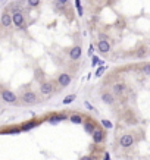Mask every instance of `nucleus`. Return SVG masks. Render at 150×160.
<instances>
[{
    "mask_svg": "<svg viewBox=\"0 0 150 160\" xmlns=\"http://www.w3.org/2000/svg\"><path fill=\"white\" fill-rule=\"evenodd\" d=\"M97 62H99V59L96 56H93V65H97Z\"/></svg>",
    "mask_w": 150,
    "mask_h": 160,
    "instance_id": "obj_25",
    "label": "nucleus"
},
{
    "mask_svg": "<svg viewBox=\"0 0 150 160\" xmlns=\"http://www.w3.org/2000/svg\"><path fill=\"white\" fill-rule=\"evenodd\" d=\"M71 81H72V77H71L69 74H66V72H63V74H60V75L57 77V84L60 85V88L68 87V85L71 84Z\"/></svg>",
    "mask_w": 150,
    "mask_h": 160,
    "instance_id": "obj_10",
    "label": "nucleus"
},
{
    "mask_svg": "<svg viewBox=\"0 0 150 160\" xmlns=\"http://www.w3.org/2000/svg\"><path fill=\"white\" fill-rule=\"evenodd\" d=\"M66 119V116L65 115H53V116H50V123H57V122H60V121H65Z\"/></svg>",
    "mask_w": 150,
    "mask_h": 160,
    "instance_id": "obj_14",
    "label": "nucleus"
},
{
    "mask_svg": "<svg viewBox=\"0 0 150 160\" xmlns=\"http://www.w3.org/2000/svg\"><path fill=\"white\" fill-rule=\"evenodd\" d=\"M141 72H143L144 75H149V77H150V63H144V65H143Z\"/></svg>",
    "mask_w": 150,
    "mask_h": 160,
    "instance_id": "obj_17",
    "label": "nucleus"
},
{
    "mask_svg": "<svg viewBox=\"0 0 150 160\" xmlns=\"http://www.w3.org/2000/svg\"><path fill=\"white\" fill-rule=\"evenodd\" d=\"M100 99H102V101L104 104H108V106H112L115 103V100H116V97H115V94L112 93V91H103Z\"/></svg>",
    "mask_w": 150,
    "mask_h": 160,
    "instance_id": "obj_9",
    "label": "nucleus"
},
{
    "mask_svg": "<svg viewBox=\"0 0 150 160\" xmlns=\"http://www.w3.org/2000/svg\"><path fill=\"white\" fill-rule=\"evenodd\" d=\"M55 85H53V82H50V81H43L41 84H40V94L43 96V97H50L53 93H55Z\"/></svg>",
    "mask_w": 150,
    "mask_h": 160,
    "instance_id": "obj_3",
    "label": "nucleus"
},
{
    "mask_svg": "<svg viewBox=\"0 0 150 160\" xmlns=\"http://www.w3.org/2000/svg\"><path fill=\"white\" fill-rule=\"evenodd\" d=\"M75 99H77L75 94H69V96H66L65 99H63V104H69V103H72Z\"/></svg>",
    "mask_w": 150,
    "mask_h": 160,
    "instance_id": "obj_16",
    "label": "nucleus"
},
{
    "mask_svg": "<svg viewBox=\"0 0 150 160\" xmlns=\"http://www.w3.org/2000/svg\"><path fill=\"white\" fill-rule=\"evenodd\" d=\"M112 93L115 94V97L121 99V100H125L128 97V94H130V90H128V87L122 82H118V84H113L112 85Z\"/></svg>",
    "mask_w": 150,
    "mask_h": 160,
    "instance_id": "obj_1",
    "label": "nucleus"
},
{
    "mask_svg": "<svg viewBox=\"0 0 150 160\" xmlns=\"http://www.w3.org/2000/svg\"><path fill=\"white\" fill-rule=\"evenodd\" d=\"M28 5H30L31 8H35V6L40 5V0H28Z\"/></svg>",
    "mask_w": 150,
    "mask_h": 160,
    "instance_id": "obj_18",
    "label": "nucleus"
},
{
    "mask_svg": "<svg viewBox=\"0 0 150 160\" xmlns=\"http://www.w3.org/2000/svg\"><path fill=\"white\" fill-rule=\"evenodd\" d=\"M134 135L133 134H124L121 138H119V146L122 147V148H130V147H133L134 146Z\"/></svg>",
    "mask_w": 150,
    "mask_h": 160,
    "instance_id": "obj_4",
    "label": "nucleus"
},
{
    "mask_svg": "<svg viewBox=\"0 0 150 160\" xmlns=\"http://www.w3.org/2000/svg\"><path fill=\"white\" fill-rule=\"evenodd\" d=\"M84 128H85V131H87L88 134H93V132L96 131L97 126H96L94 122H85V123H84Z\"/></svg>",
    "mask_w": 150,
    "mask_h": 160,
    "instance_id": "obj_13",
    "label": "nucleus"
},
{
    "mask_svg": "<svg viewBox=\"0 0 150 160\" xmlns=\"http://www.w3.org/2000/svg\"><path fill=\"white\" fill-rule=\"evenodd\" d=\"M12 16L8 13V12H5L3 15H2V25L5 27V28H9L10 25H12Z\"/></svg>",
    "mask_w": 150,
    "mask_h": 160,
    "instance_id": "obj_12",
    "label": "nucleus"
},
{
    "mask_svg": "<svg viewBox=\"0 0 150 160\" xmlns=\"http://www.w3.org/2000/svg\"><path fill=\"white\" fill-rule=\"evenodd\" d=\"M69 122H72V123H82V116L81 115H71L69 116Z\"/></svg>",
    "mask_w": 150,
    "mask_h": 160,
    "instance_id": "obj_15",
    "label": "nucleus"
},
{
    "mask_svg": "<svg viewBox=\"0 0 150 160\" xmlns=\"http://www.w3.org/2000/svg\"><path fill=\"white\" fill-rule=\"evenodd\" d=\"M91 137H93V143L100 144V143H103V141L106 140V131H104L103 128L97 126V128H96V131L91 134Z\"/></svg>",
    "mask_w": 150,
    "mask_h": 160,
    "instance_id": "obj_6",
    "label": "nucleus"
},
{
    "mask_svg": "<svg viewBox=\"0 0 150 160\" xmlns=\"http://www.w3.org/2000/svg\"><path fill=\"white\" fill-rule=\"evenodd\" d=\"M97 49H99V52L103 53V54H106V53L111 52V44H109L108 38H106L103 34L100 35V40H99V43H97Z\"/></svg>",
    "mask_w": 150,
    "mask_h": 160,
    "instance_id": "obj_5",
    "label": "nucleus"
},
{
    "mask_svg": "<svg viewBox=\"0 0 150 160\" xmlns=\"http://www.w3.org/2000/svg\"><path fill=\"white\" fill-rule=\"evenodd\" d=\"M2 100H3L5 103L15 104V103L18 101V97H16V94L13 93V91H10V90H3V91H2Z\"/></svg>",
    "mask_w": 150,
    "mask_h": 160,
    "instance_id": "obj_7",
    "label": "nucleus"
},
{
    "mask_svg": "<svg viewBox=\"0 0 150 160\" xmlns=\"http://www.w3.org/2000/svg\"><path fill=\"white\" fill-rule=\"evenodd\" d=\"M102 123H103V126H106V128H112V123H111L109 121H104V119H103Z\"/></svg>",
    "mask_w": 150,
    "mask_h": 160,
    "instance_id": "obj_20",
    "label": "nucleus"
},
{
    "mask_svg": "<svg viewBox=\"0 0 150 160\" xmlns=\"http://www.w3.org/2000/svg\"><path fill=\"white\" fill-rule=\"evenodd\" d=\"M21 101L27 106H32L38 101V96L37 93H34L32 90H25L22 94H21Z\"/></svg>",
    "mask_w": 150,
    "mask_h": 160,
    "instance_id": "obj_2",
    "label": "nucleus"
},
{
    "mask_svg": "<svg viewBox=\"0 0 150 160\" xmlns=\"http://www.w3.org/2000/svg\"><path fill=\"white\" fill-rule=\"evenodd\" d=\"M57 3H60V5H66V3H68V0H57Z\"/></svg>",
    "mask_w": 150,
    "mask_h": 160,
    "instance_id": "obj_24",
    "label": "nucleus"
},
{
    "mask_svg": "<svg viewBox=\"0 0 150 160\" xmlns=\"http://www.w3.org/2000/svg\"><path fill=\"white\" fill-rule=\"evenodd\" d=\"M12 21H13V24H15L18 28H21V30L25 28V18H24V15L21 13V12H15V13L12 15Z\"/></svg>",
    "mask_w": 150,
    "mask_h": 160,
    "instance_id": "obj_8",
    "label": "nucleus"
},
{
    "mask_svg": "<svg viewBox=\"0 0 150 160\" xmlns=\"http://www.w3.org/2000/svg\"><path fill=\"white\" fill-rule=\"evenodd\" d=\"M81 52H82V47L81 46H74V47L69 50V59L71 60H78L81 57Z\"/></svg>",
    "mask_w": 150,
    "mask_h": 160,
    "instance_id": "obj_11",
    "label": "nucleus"
},
{
    "mask_svg": "<svg viewBox=\"0 0 150 160\" xmlns=\"http://www.w3.org/2000/svg\"><path fill=\"white\" fill-rule=\"evenodd\" d=\"M79 160H94V159H93L91 156H82V157H81Z\"/></svg>",
    "mask_w": 150,
    "mask_h": 160,
    "instance_id": "obj_22",
    "label": "nucleus"
},
{
    "mask_svg": "<svg viewBox=\"0 0 150 160\" xmlns=\"http://www.w3.org/2000/svg\"><path fill=\"white\" fill-rule=\"evenodd\" d=\"M93 53H94V47H93V46H90V49H88V56L93 57Z\"/></svg>",
    "mask_w": 150,
    "mask_h": 160,
    "instance_id": "obj_23",
    "label": "nucleus"
},
{
    "mask_svg": "<svg viewBox=\"0 0 150 160\" xmlns=\"http://www.w3.org/2000/svg\"><path fill=\"white\" fill-rule=\"evenodd\" d=\"M35 125H37V122H31V123L24 125V126H22V129H30V128H32V126H35Z\"/></svg>",
    "mask_w": 150,
    "mask_h": 160,
    "instance_id": "obj_19",
    "label": "nucleus"
},
{
    "mask_svg": "<svg viewBox=\"0 0 150 160\" xmlns=\"http://www.w3.org/2000/svg\"><path fill=\"white\" fill-rule=\"evenodd\" d=\"M104 69H106V68L104 66H102V68H99V71H97V74H96V77H100L103 72H104Z\"/></svg>",
    "mask_w": 150,
    "mask_h": 160,
    "instance_id": "obj_21",
    "label": "nucleus"
}]
</instances>
